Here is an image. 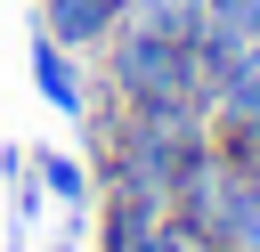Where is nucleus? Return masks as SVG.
Returning <instances> with one entry per match:
<instances>
[{
	"label": "nucleus",
	"mask_w": 260,
	"mask_h": 252,
	"mask_svg": "<svg viewBox=\"0 0 260 252\" xmlns=\"http://www.w3.org/2000/svg\"><path fill=\"white\" fill-rule=\"evenodd\" d=\"M89 154H98V187L114 195H146V203H171L187 163L203 154L211 122L195 106H106L89 98Z\"/></svg>",
	"instance_id": "obj_1"
},
{
	"label": "nucleus",
	"mask_w": 260,
	"mask_h": 252,
	"mask_svg": "<svg viewBox=\"0 0 260 252\" xmlns=\"http://www.w3.org/2000/svg\"><path fill=\"white\" fill-rule=\"evenodd\" d=\"M98 98L106 106H195L203 114L211 106V65L195 57V41H162V33L114 24V41L98 49Z\"/></svg>",
	"instance_id": "obj_2"
},
{
	"label": "nucleus",
	"mask_w": 260,
	"mask_h": 252,
	"mask_svg": "<svg viewBox=\"0 0 260 252\" xmlns=\"http://www.w3.org/2000/svg\"><path fill=\"white\" fill-rule=\"evenodd\" d=\"M171 211L211 244V252H260V171H244L236 154H219L203 138V154L187 163Z\"/></svg>",
	"instance_id": "obj_3"
},
{
	"label": "nucleus",
	"mask_w": 260,
	"mask_h": 252,
	"mask_svg": "<svg viewBox=\"0 0 260 252\" xmlns=\"http://www.w3.org/2000/svg\"><path fill=\"white\" fill-rule=\"evenodd\" d=\"M211 130H228V122H260V33L252 41H236L228 49V65L211 73Z\"/></svg>",
	"instance_id": "obj_4"
},
{
	"label": "nucleus",
	"mask_w": 260,
	"mask_h": 252,
	"mask_svg": "<svg viewBox=\"0 0 260 252\" xmlns=\"http://www.w3.org/2000/svg\"><path fill=\"white\" fill-rule=\"evenodd\" d=\"M122 24V0H41V33L65 41L73 57H98Z\"/></svg>",
	"instance_id": "obj_5"
},
{
	"label": "nucleus",
	"mask_w": 260,
	"mask_h": 252,
	"mask_svg": "<svg viewBox=\"0 0 260 252\" xmlns=\"http://www.w3.org/2000/svg\"><path fill=\"white\" fill-rule=\"evenodd\" d=\"M162 219H171V203H146V195H114L106 187V203H98V252H154Z\"/></svg>",
	"instance_id": "obj_6"
},
{
	"label": "nucleus",
	"mask_w": 260,
	"mask_h": 252,
	"mask_svg": "<svg viewBox=\"0 0 260 252\" xmlns=\"http://www.w3.org/2000/svg\"><path fill=\"white\" fill-rule=\"evenodd\" d=\"M32 89L57 106V114H89V73H81V57L65 49V41H49V33H32Z\"/></svg>",
	"instance_id": "obj_7"
},
{
	"label": "nucleus",
	"mask_w": 260,
	"mask_h": 252,
	"mask_svg": "<svg viewBox=\"0 0 260 252\" xmlns=\"http://www.w3.org/2000/svg\"><path fill=\"white\" fill-rule=\"evenodd\" d=\"M122 24L162 33V41H195L203 33V0H122Z\"/></svg>",
	"instance_id": "obj_8"
},
{
	"label": "nucleus",
	"mask_w": 260,
	"mask_h": 252,
	"mask_svg": "<svg viewBox=\"0 0 260 252\" xmlns=\"http://www.w3.org/2000/svg\"><path fill=\"white\" fill-rule=\"evenodd\" d=\"M32 179H41L65 211H81V203H89V171H81L73 154H57V146H41V154H32Z\"/></svg>",
	"instance_id": "obj_9"
},
{
	"label": "nucleus",
	"mask_w": 260,
	"mask_h": 252,
	"mask_svg": "<svg viewBox=\"0 0 260 252\" xmlns=\"http://www.w3.org/2000/svg\"><path fill=\"white\" fill-rule=\"evenodd\" d=\"M203 24L228 33V41H252L260 33V0H203Z\"/></svg>",
	"instance_id": "obj_10"
}]
</instances>
